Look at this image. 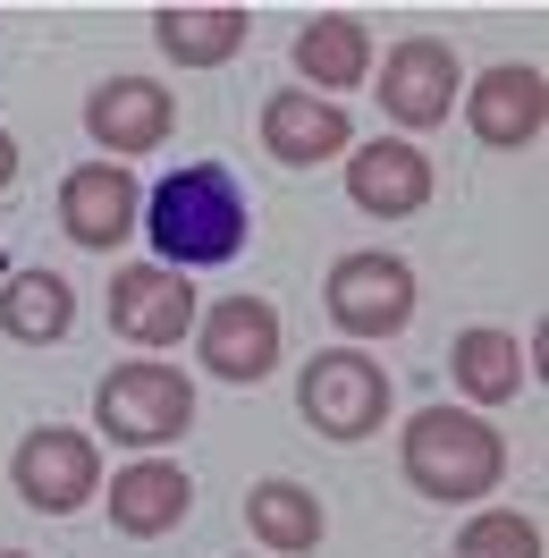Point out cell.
<instances>
[{"mask_svg": "<svg viewBox=\"0 0 549 558\" xmlns=\"http://www.w3.org/2000/svg\"><path fill=\"white\" fill-rule=\"evenodd\" d=\"M136 229L161 245L170 271H211V263H229V254L254 238V211H245L237 170H220V161H186V170H170L152 195H144Z\"/></svg>", "mask_w": 549, "mask_h": 558, "instance_id": "1", "label": "cell"}, {"mask_svg": "<svg viewBox=\"0 0 549 558\" xmlns=\"http://www.w3.org/2000/svg\"><path fill=\"white\" fill-rule=\"evenodd\" d=\"M398 465H406V483L423 499H440V508H474L490 490L508 483V440H499V423L474 415V407H423V415L398 432Z\"/></svg>", "mask_w": 549, "mask_h": 558, "instance_id": "2", "label": "cell"}, {"mask_svg": "<svg viewBox=\"0 0 549 558\" xmlns=\"http://www.w3.org/2000/svg\"><path fill=\"white\" fill-rule=\"evenodd\" d=\"M195 423V381L178 364H110L94 389V432H110V449L161 457L170 440H186Z\"/></svg>", "mask_w": 549, "mask_h": 558, "instance_id": "3", "label": "cell"}, {"mask_svg": "<svg viewBox=\"0 0 549 558\" xmlns=\"http://www.w3.org/2000/svg\"><path fill=\"white\" fill-rule=\"evenodd\" d=\"M9 490L35 508V517H76L102 499V440L76 432V423H35L17 457H9Z\"/></svg>", "mask_w": 549, "mask_h": 558, "instance_id": "4", "label": "cell"}, {"mask_svg": "<svg viewBox=\"0 0 549 558\" xmlns=\"http://www.w3.org/2000/svg\"><path fill=\"white\" fill-rule=\"evenodd\" d=\"M296 415L321 440H373L380 423H389V373L364 348H321L296 373Z\"/></svg>", "mask_w": 549, "mask_h": 558, "instance_id": "5", "label": "cell"}, {"mask_svg": "<svg viewBox=\"0 0 549 558\" xmlns=\"http://www.w3.org/2000/svg\"><path fill=\"white\" fill-rule=\"evenodd\" d=\"M321 305H330V322H339L346 339H398L414 322V271L398 263V254H380V245H364V254H339L330 263V279H321Z\"/></svg>", "mask_w": 549, "mask_h": 558, "instance_id": "6", "label": "cell"}, {"mask_svg": "<svg viewBox=\"0 0 549 558\" xmlns=\"http://www.w3.org/2000/svg\"><path fill=\"white\" fill-rule=\"evenodd\" d=\"M110 330L127 339V348H144V355H161V348H178V339H195V279L186 271H170V263H127V271H110Z\"/></svg>", "mask_w": 549, "mask_h": 558, "instance_id": "7", "label": "cell"}, {"mask_svg": "<svg viewBox=\"0 0 549 558\" xmlns=\"http://www.w3.org/2000/svg\"><path fill=\"white\" fill-rule=\"evenodd\" d=\"M178 128V94L170 85H152V76H102L94 94H85V136L102 144V161H144V153H161Z\"/></svg>", "mask_w": 549, "mask_h": 558, "instance_id": "8", "label": "cell"}, {"mask_svg": "<svg viewBox=\"0 0 549 558\" xmlns=\"http://www.w3.org/2000/svg\"><path fill=\"white\" fill-rule=\"evenodd\" d=\"M465 94V69L440 35H406L380 51V110L398 128H448V110Z\"/></svg>", "mask_w": 549, "mask_h": 558, "instance_id": "9", "label": "cell"}, {"mask_svg": "<svg viewBox=\"0 0 549 558\" xmlns=\"http://www.w3.org/2000/svg\"><path fill=\"white\" fill-rule=\"evenodd\" d=\"M195 355H204L211 381L254 389L279 364V305H263V296H220V305H204V314H195Z\"/></svg>", "mask_w": 549, "mask_h": 558, "instance_id": "10", "label": "cell"}, {"mask_svg": "<svg viewBox=\"0 0 549 558\" xmlns=\"http://www.w3.org/2000/svg\"><path fill=\"white\" fill-rule=\"evenodd\" d=\"M346 204L364 220H414L431 204V153L414 136H373L346 144Z\"/></svg>", "mask_w": 549, "mask_h": 558, "instance_id": "11", "label": "cell"}, {"mask_svg": "<svg viewBox=\"0 0 549 558\" xmlns=\"http://www.w3.org/2000/svg\"><path fill=\"white\" fill-rule=\"evenodd\" d=\"M456 102H465V119H474V136L490 144V153H524V144H541V128H549V85H541V69H524V60L481 69Z\"/></svg>", "mask_w": 549, "mask_h": 558, "instance_id": "12", "label": "cell"}, {"mask_svg": "<svg viewBox=\"0 0 549 558\" xmlns=\"http://www.w3.org/2000/svg\"><path fill=\"white\" fill-rule=\"evenodd\" d=\"M136 211H144V186L119 161H76L60 178V229H69L85 254H110V245L136 238Z\"/></svg>", "mask_w": 549, "mask_h": 558, "instance_id": "13", "label": "cell"}, {"mask_svg": "<svg viewBox=\"0 0 549 558\" xmlns=\"http://www.w3.org/2000/svg\"><path fill=\"white\" fill-rule=\"evenodd\" d=\"M110 524L127 533V542H161V533H178L186 524V508H195V483H186V465H170V457H136V465H119L110 474Z\"/></svg>", "mask_w": 549, "mask_h": 558, "instance_id": "14", "label": "cell"}, {"mask_svg": "<svg viewBox=\"0 0 549 558\" xmlns=\"http://www.w3.org/2000/svg\"><path fill=\"white\" fill-rule=\"evenodd\" d=\"M346 110L321 102V94H305V85H288V94H271L263 102V153L271 161H288V170H313V161H339L346 153Z\"/></svg>", "mask_w": 549, "mask_h": 558, "instance_id": "15", "label": "cell"}, {"mask_svg": "<svg viewBox=\"0 0 549 558\" xmlns=\"http://www.w3.org/2000/svg\"><path fill=\"white\" fill-rule=\"evenodd\" d=\"M296 76H305V94H321V102L355 94V85L373 76V26L346 17V9L305 17V26H296Z\"/></svg>", "mask_w": 549, "mask_h": 558, "instance_id": "16", "label": "cell"}, {"mask_svg": "<svg viewBox=\"0 0 549 558\" xmlns=\"http://www.w3.org/2000/svg\"><path fill=\"white\" fill-rule=\"evenodd\" d=\"M245 35H254V17H245L237 0H211V9H152V43H161L170 69H220V60L245 51Z\"/></svg>", "mask_w": 549, "mask_h": 558, "instance_id": "17", "label": "cell"}, {"mask_svg": "<svg viewBox=\"0 0 549 558\" xmlns=\"http://www.w3.org/2000/svg\"><path fill=\"white\" fill-rule=\"evenodd\" d=\"M245 533H254V542H263L271 558H305V550H321L330 517H321V499H313L305 483L271 474V483L245 490Z\"/></svg>", "mask_w": 549, "mask_h": 558, "instance_id": "18", "label": "cell"}, {"mask_svg": "<svg viewBox=\"0 0 549 558\" xmlns=\"http://www.w3.org/2000/svg\"><path fill=\"white\" fill-rule=\"evenodd\" d=\"M448 373H456V389L474 398V415L481 407H508L515 389L533 381V364H524V348H515V330H456V348H448Z\"/></svg>", "mask_w": 549, "mask_h": 558, "instance_id": "19", "label": "cell"}, {"mask_svg": "<svg viewBox=\"0 0 549 558\" xmlns=\"http://www.w3.org/2000/svg\"><path fill=\"white\" fill-rule=\"evenodd\" d=\"M0 330H9L17 348H60L76 330V288L60 271H17L0 288Z\"/></svg>", "mask_w": 549, "mask_h": 558, "instance_id": "20", "label": "cell"}, {"mask_svg": "<svg viewBox=\"0 0 549 558\" xmlns=\"http://www.w3.org/2000/svg\"><path fill=\"white\" fill-rule=\"evenodd\" d=\"M456 558H541V524L515 508H474L456 533Z\"/></svg>", "mask_w": 549, "mask_h": 558, "instance_id": "21", "label": "cell"}, {"mask_svg": "<svg viewBox=\"0 0 549 558\" xmlns=\"http://www.w3.org/2000/svg\"><path fill=\"white\" fill-rule=\"evenodd\" d=\"M9 178H17V136L0 128V186H9Z\"/></svg>", "mask_w": 549, "mask_h": 558, "instance_id": "22", "label": "cell"}, {"mask_svg": "<svg viewBox=\"0 0 549 558\" xmlns=\"http://www.w3.org/2000/svg\"><path fill=\"white\" fill-rule=\"evenodd\" d=\"M0 558H35V550H0Z\"/></svg>", "mask_w": 549, "mask_h": 558, "instance_id": "23", "label": "cell"}]
</instances>
